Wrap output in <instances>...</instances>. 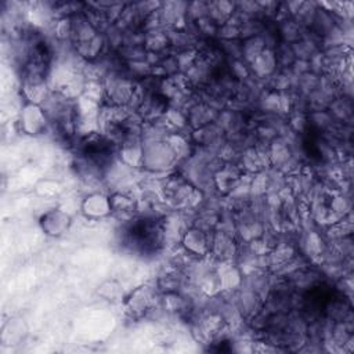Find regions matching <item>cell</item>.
<instances>
[{
    "label": "cell",
    "mask_w": 354,
    "mask_h": 354,
    "mask_svg": "<svg viewBox=\"0 0 354 354\" xmlns=\"http://www.w3.org/2000/svg\"><path fill=\"white\" fill-rule=\"evenodd\" d=\"M131 245L144 252L155 249L160 241V228L155 220H141L129 230Z\"/></svg>",
    "instance_id": "1"
}]
</instances>
